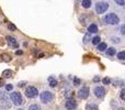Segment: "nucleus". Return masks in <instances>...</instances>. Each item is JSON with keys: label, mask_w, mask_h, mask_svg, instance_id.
<instances>
[{"label": "nucleus", "mask_w": 125, "mask_h": 110, "mask_svg": "<svg viewBox=\"0 0 125 110\" xmlns=\"http://www.w3.org/2000/svg\"><path fill=\"white\" fill-rule=\"evenodd\" d=\"M105 94H106V90L103 86H96L95 88H93V95H95L98 99H102L104 96H105Z\"/></svg>", "instance_id": "obj_6"}, {"label": "nucleus", "mask_w": 125, "mask_h": 110, "mask_svg": "<svg viewBox=\"0 0 125 110\" xmlns=\"http://www.w3.org/2000/svg\"><path fill=\"white\" fill-rule=\"evenodd\" d=\"M15 110H24V109H23V108H21V107H18Z\"/></svg>", "instance_id": "obj_36"}, {"label": "nucleus", "mask_w": 125, "mask_h": 110, "mask_svg": "<svg viewBox=\"0 0 125 110\" xmlns=\"http://www.w3.org/2000/svg\"><path fill=\"white\" fill-rule=\"evenodd\" d=\"M110 42L113 44H121L122 43V39L120 36H116V35H111L110 36Z\"/></svg>", "instance_id": "obj_12"}, {"label": "nucleus", "mask_w": 125, "mask_h": 110, "mask_svg": "<svg viewBox=\"0 0 125 110\" xmlns=\"http://www.w3.org/2000/svg\"><path fill=\"white\" fill-rule=\"evenodd\" d=\"M2 76L5 77V78H9V77H11V76H12V72H11L10 70H6V71H3Z\"/></svg>", "instance_id": "obj_22"}, {"label": "nucleus", "mask_w": 125, "mask_h": 110, "mask_svg": "<svg viewBox=\"0 0 125 110\" xmlns=\"http://www.w3.org/2000/svg\"><path fill=\"white\" fill-rule=\"evenodd\" d=\"M47 80H48V86H50L51 88H55V87L57 86V84H58L57 79L55 78L54 76H50L47 78Z\"/></svg>", "instance_id": "obj_10"}, {"label": "nucleus", "mask_w": 125, "mask_h": 110, "mask_svg": "<svg viewBox=\"0 0 125 110\" xmlns=\"http://www.w3.org/2000/svg\"><path fill=\"white\" fill-rule=\"evenodd\" d=\"M90 40H91V33H87L83 36V44H87Z\"/></svg>", "instance_id": "obj_23"}, {"label": "nucleus", "mask_w": 125, "mask_h": 110, "mask_svg": "<svg viewBox=\"0 0 125 110\" xmlns=\"http://www.w3.org/2000/svg\"><path fill=\"white\" fill-rule=\"evenodd\" d=\"M113 86L114 87H122L124 88V81L122 79H118V80H114L113 81Z\"/></svg>", "instance_id": "obj_18"}, {"label": "nucleus", "mask_w": 125, "mask_h": 110, "mask_svg": "<svg viewBox=\"0 0 125 110\" xmlns=\"http://www.w3.org/2000/svg\"><path fill=\"white\" fill-rule=\"evenodd\" d=\"M106 48H108V45H106V43H104V42H100L97 45V50L99 51V52H105Z\"/></svg>", "instance_id": "obj_14"}, {"label": "nucleus", "mask_w": 125, "mask_h": 110, "mask_svg": "<svg viewBox=\"0 0 125 110\" xmlns=\"http://www.w3.org/2000/svg\"><path fill=\"white\" fill-rule=\"evenodd\" d=\"M0 101L2 103V107L5 108H9V96L7 95L6 93H2V91H0Z\"/></svg>", "instance_id": "obj_9"}, {"label": "nucleus", "mask_w": 125, "mask_h": 110, "mask_svg": "<svg viewBox=\"0 0 125 110\" xmlns=\"http://www.w3.org/2000/svg\"><path fill=\"white\" fill-rule=\"evenodd\" d=\"M9 99L10 101H12L14 106H17V107H20V106L23 105V97H22L21 93L19 91H12L11 95L9 96Z\"/></svg>", "instance_id": "obj_2"}, {"label": "nucleus", "mask_w": 125, "mask_h": 110, "mask_svg": "<svg viewBox=\"0 0 125 110\" xmlns=\"http://www.w3.org/2000/svg\"><path fill=\"white\" fill-rule=\"evenodd\" d=\"M120 33L122 34V35H124V34H125V25H124V24H122V25H121V29H120Z\"/></svg>", "instance_id": "obj_31"}, {"label": "nucleus", "mask_w": 125, "mask_h": 110, "mask_svg": "<svg viewBox=\"0 0 125 110\" xmlns=\"http://www.w3.org/2000/svg\"><path fill=\"white\" fill-rule=\"evenodd\" d=\"M86 110H99V107L95 103H87L86 105Z\"/></svg>", "instance_id": "obj_17"}, {"label": "nucleus", "mask_w": 125, "mask_h": 110, "mask_svg": "<svg viewBox=\"0 0 125 110\" xmlns=\"http://www.w3.org/2000/svg\"><path fill=\"white\" fill-rule=\"evenodd\" d=\"M116 57L120 61H125V51H121V52L116 53Z\"/></svg>", "instance_id": "obj_21"}, {"label": "nucleus", "mask_w": 125, "mask_h": 110, "mask_svg": "<svg viewBox=\"0 0 125 110\" xmlns=\"http://www.w3.org/2000/svg\"><path fill=\"white\" fill-rule=\"evenodd\" d=\"M55 98V95L52 93L51 90H43L42 93L40 94V100L41 102L47 105V103H51Z\"/></svg>", "instance_id": "obj_1"}, {"label": "nucleus", "mask_w": 125, "mask_h": 110, "mask_svg": "<svg viewBox=\"0 0 125 110\" xmlns=\"http://www.w3.org/2000/svg\"><path fill=\"white\" fill-rule=\"evenodd\" d=\"M25 85H26V81L25 80H21V81H19V83H18L17 86L19 87V88H22V87H24Z\"/></svg>", "instance_id": "obj_28"}, {"label": "nucleus", "mask_w": 125, "mask_h": 110, "mask_svg": "<svg viewBox=\"0 0 125 110\" xmlns=\"http://www.w3.org/2000/svg\"><path fill=\"white\" fill-rule=\"evenodd\" d=\"M109 7H110L109 2H105V1H98V2L96 3V12L99 13V15H102V13H104V12L109 9Z\"/></svg>", "instance_id": "obj_5"}, {"label": "nucleus", "mask_w": 125, "mask_h": 110, "mask_svg": "<svg viewBox=\"0 0 125 110\" xmlns=\"http://www.w3.org/2000/svg\"><path fill=\"white\" fill-rule=\"evenodd\" d=\"M24 94H25V96L29 99H33V98H36V97H37L38 90H37V88L34 86H28L25 88Z\"/></svg>", "instance_id": "obj_4"}, {"label": "nucleus", "mask_w": 125, "mask_h": 110, "mask_svg": "<svg viewBox=\"0 0 125 110\" xmlns=\"http://www.w3.org/2000/svg\"><path fill=\"white\" fill-rule=\"evenodd\" d=\"M77 107H78V103L75 99L71 98V97L67 98L66 102H65V108H66V110H76Z\"/></svg>", "instance_id": "obj_7"}, {"label": "nucleus", "mask_w": 125, "mask_h": 110, "mask_svg": "<svg viewBox=\"0 0 125 110\" xmlns=\"http://www.w3.org/2000/svg\"><path fill=\"white\" fill-rule=\"evenodd\" d=\"M28 110H42V108H41V106L37 105V103H33V105L29 106Z\"/></svg>", "instance_id": "obj_19"}, {"label": "nucleus", "mask_w": 125, "mask_h": 110, "mask_svg": "<svg viewBox=\"0 0 125 110\" xmlns=\"http://www.w3.org/2000/svg\"><path fill=\"white\" fill-rule=\"evenodd\" d=\"M81 84V80L78 77H74V85L75 86H79V85Z\"/></svg>", "instance_id": "obj_27"}, {"label": "nucleus", "mask_w": 125, "mask_h": 110, "mask_svg": "<svg viewBox=\"0 0 125 110\" xmlns=\"http://www.w3.org/2000/svg\"><path fill=\"white\" fill-rule=\"evenodd\" d=\"M115 110H125V109H124V108H123V107H118Z\"/></svg>", "instance_id": "obj_35"}, {"label": "nucleus", "mask_w": 125, "mask_h": 110, "mask_svg": "<svg viewBox=\"0 0 125 110\" xmlns=\"http://www.w3.org/2000/svg\"><path fill=\"white\" fill-rule=\"evenodd\" d=\"M13 88L14 87H13V85L12 84H7L6 85V87H5V90L6 91H12L13 90Z\"/></svg>", "instance_id": "obj_25"}, {"label": "nucleus", "mask_w": 125, "mask_h": 110, "mask_svg": "<svg viewBox=\"0 0 125 110\" xmlns=\"http://www.w3.org/2000/svg\"><path fill=\"white\" fill-rule=\"evenodd\" d=\"M7 41H8V43H9L11 46H13V47L17 48L18 46H19V44H18L17 40H15L13 36H7Z\"/></svg>", "instance_id": "obj_11"}, {"label": "nucleus", "mask_w": 125, "mask_h": 110, "mask_svg": "<svg viewBox=\"0 0 125 110\" xmlns=\"http://www.w3.org/2000/svg\"><path fill=\"white\" fill-rule=\"evenodd\" d=\"M91 43L93 44V45H98V44L100 43V42H101V38H100L99 35H97V36H95V38H92L91 39Z\"/></svg>", "instance_id": "obj_20"}, {"label": "nucleus", "mask_w": 125, "mask_h": 110, "mask_svg": "<svg viewBox=\"0 0 125 110\" xmlns=\"http://www.w3.org/2000/svg\"><path fill=\"white\" fill-rule=\"evenodd\" d=\"M102 83H103L104 85H110L111 84V78H110V77H104V78L102 79Z\"/></svg>", "instance_id": "obj_24"}, {"label": "nucleus", "mask_w": 125, "mask_h": 110, "mask_svg": "<svg viewBox=\"0 0 125 110\" xmlns=\"http://www.w3.org/2000/svg\"><path fill=\"white\" fill-rule=\"evenodd\" d=\"M97 32H98L97 24H90L88 26V33H97Z\"/></svg>", "instance_id": "obj_16"}, {"label": "nucleus", "mask_w": 125, "mask_h": 110, "mask_svg": "<svg viewBox=\"0 0 125 110\" xmlns=\"http://www.w3.org/2000/svg\"><path fill=\"white\" fill-rule=\"evenodd\" d=\"M8 28H9V30H13V31H15V29H17V28H15V25H13V24H9V25H8Z\"/></svg>", "instance_id": "obj_33"}, {"label": "nucleus", "mask_w": 125, "mask_h": 110, "mask_svg": "<svg viewBox=\"0 0 125 110\" xmlns=\"http://www.w3.org/2000/svg\"><path fill=\"white\" fill-rule=\"evenodd\" d=\"M110 105H111V107L113 108V109H116V108L118 107V100H115V99H112Z\"/></svg>", "instance_id": "obj_26"}, {"label": "nucleus", "mask_w": 125, "mask_h": 110, "mask_svg": "<svg viewBox=\"0 0 125 110\" xmlns=\"http://www.w3.org/2000/svg\"><path fill=\"white\" fill-rule=\"evenodd\" d=\"M105 53L106 55H109V56H114V55H116V48L113 47V46H111V47H108L105 50Z\"/></svg>", "instance_id": "obj_13"}, {"label": "nucleus", "mask_w": 125, "mask_h": 110, "mask_svg": "<svg viewBox=\"0 0 125 110\" xmlns=\"http://www.w3.org/2000/svg\"><path fill=\"white\" fill-rule=\"evenodd\" d=\"M104 22L106 24H109V25H116V24H118L121 22V19L114 12H111V13H108L104 17Z\"/></svg>", "instance_id": "obj_3"}, {"label": "nucleus", "mask_w": 125, "mask_h": 110, "mask_svg": "<svg viewBox=\"0 0 125 110\" xmlns=\"http://www.w3.org/2000/svg\"><path fill=\"white\" fill-rule=\"evenodd\" d=\"M15 54H17V55H21L22 54V51H17V52H15Z\"/></svg>", "instance_id": "obj_34"}, {"label": "nucleus", "mask_w": 125, "mask_h": 110, "mask_svg": "<svg viewBox=\"0 0 125 110\" xmlns=\"http://www.w3.org/2000/svg\"><path fill=\"white\" fill-rule=\"evenodd\" d=\"M81 6H82V8H85V9H89L92 6V1L91 0H82V1H81Z\"/></svg>", "instance_id": "obj_15"}, {"label": "nucleus", "mask_w": 125, "mask_h": 110, "mask_svg": "<svg viewBox=\"0 0 125 110\" xmlns=\"http://www.w3.org/2000/svg\"><path fill=\"white\" fill-rule=\"evenodd\" d=\"M77 95L80 99H87L90 95V89L88 88V87H81V88L78 90Z\"/></svg>", "instance_id": "obj_8"}, {"label": "nucleus", "mask_w": 125, "mask_h": 110, "mask_svg": "<svg viewBox=\"0 0 125 110\" xmlns=\"http://www.w3.org/2000/svg\"><path fill=\"white\" fill-rule=\"evenodd\" d=\"M116 2V5H118V6H121V7H123L124 6V3H125V0H114Z\"/></svg>", "instance_id": "obj_30"}, {"label": "nucleus", "mask_w": 125, "mask_h": 110, "mask_svg": "<svg viewBox=\"0 0 125 110\" xmlns=\"http://www.w3.org/2000/svg\"><path fill=\"white\" fill-rule=\"evenodd\" d=\"M120 96H121V99H122V100H125V88H122V89H121Z\"/></svg>", "instance_id": "obj_29"}, {"label": "nucleus", "mask_w": 125, "mask_h": 110, "mask_svg": "<svg viewBox=\"0 0 125 110\" xmlns=\"http://www.w3.org/2000/svg\"><path fill=\"white\" fill-rule=\"evenodd\" d=\"M92 80H93V83H99V81L101 80V78H100V76H95Z\"/></svg>", "instance_id": "obj_32"}]
</instances>
